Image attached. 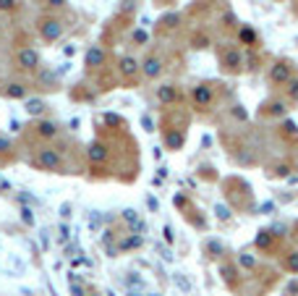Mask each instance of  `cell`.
<instances>
[{
    "instance_id": "8992f818",
    "label": "cell",
    "mask_w": 298,
    "mask_h": 296,
    "mask_svg": "<svg viewBox=\"0 0 298 296\" xmlns=\"http://www.w3.org/2000/svg\"><path fill=\"white\" fill-rule=\"evenodd\" d=\"M139 68H141V63L136 58H131V55H123V58L118 60V71L123 74L126 79H134L136 74H139Z\"/></svg>"
},
{
    "instance_id": "cb8c5ba5",
    "label": "cell",
    "mask_w": 298,
    "mask_h": 296,
    "mask_svg": "<svg viewBox=\"0 0 298 296\" xmlns=\"http://www.w3.org/2000/svg\"><path fill=\"white\" fill-rule=\"evenodd\" d=\"M288 100L298 102V79H290L288 81Z\"/></svg>"
},
{
    "instance_id": "e0dca14e",
    "label": "cell",
    "mask_w": 298,
    "mask_h": 296,
    "mask_svg": "<svg viewBox=\"0 0 298 296\" xmlns=\"http://www.w3.org/2000/svg\"><path fill=\"white\" fill-rule=\"evenodd\" d=\"M238 37H241V42H243V45H249V48H251V45H256V32H254L251 26H241Z\"/></svg>"
},
{
    "instance_id": "83f0119b",
    "label": "cell",
    "mask_w": 298,
    "mask_h": 296,
    "mask_svg": "<svg viewBox=\"0 0 298 296\" xmlns=\"http://www.w3.org/2000/svg\"><path fill=\"white\" fill-rule=\"evenodd\" d=\"M215 212H217V218H223V220H228V218H230V210H228L225 204H217V207H215Z\"/></svg>"
},
{
    "instance_id": "f1b7e54d",
    "label": "cell",
    "mask_w": 298,
    "mask_h": 296,
    "mask_svg": "<svg viewBox=\"0 0 298 296\" xmlns=\"http://www.w3.org/2000/svg\"><path fill=\"white\" fill-rule=\"evenodd\" d=\"M21 218H24V223H26V225H34V218H32V210H29V207L21 210Z\"/></svg>"
},
{
    "instance_id": "d590c367",
    "label": "cell",
    "mask_w": 298,
    "mask_h": 296,
    "mask_svg": "<svg viewBox=\"0 0 298 296\" xmlns=\"http://www.w3.org/2000/svg\"><path fill=\"white\" fill-rule=\"evenodd\" d=\"M157 252H160V254H162V257H165V260H167V262H170V260H173V254H170V252H167V249H165V247H160V244H157Z\"/></svg>"
},
{
    "instance_id": "7bdbcfd3",
    "label": "cell",
    "mask_w": 298,
    "mask_h": 296,
    "mask_svg": "<svg viewBox=\"0 0 298 296\" xmlns=\"http://www.w3.org/2000/svg\"><path fill=\"white\" fill-rule=\"evenodd\" d=\"M87 296H92V294H87Z\"/></svg>"
},
{
    "instance_id": "4316f807",
    "label": "cell",
    "mask_w": 298,
    "mask_h": 296,
    "mask_svg": "<svg viewBox=\"0 0 298 296\" xmlns=\"http://www.w3.org/2000/svg\"><path fill=\"white\" fill-rule=\"evenodd\" d=\"M238 265H241V268H246V270H251V268H254V257H251V254H241L238 257Z\"/></svg>"
},
{
    "instance_id": "3957f363",
    "label": "cell",
    "mask_w": 298,
    "mask_h": 296,
    "mask_svg": "<svg viewBox=\"0 0 298 296\" xmlns=\"http://www.w3.org/2000/svg\"><path fill=\"white\" fill-rule=\"evenodd\" d=\"M40 34H42L45 42H55L63 37V24H60L58 19H45L40 24Z\"/></svg>"
},
{
    "instance_id": "8d00e7d4",
    "label": "cell",
    "mask_w": 298,
    "mask_h": 296,
    "mask_svg": "<svg viewBox=\"0 0 298 296\" xmlns=\"http://www.w3.org/2000/svg\"><path fill=\"white\" fill-rule=\"evenodd\" d=\"M47 5H50V8H63L66 0H47Z\"/></svg>"
},
{
    "instance_id": "484cf974",
    "label": "cell",
    "mask_w": 298,
    "mask_h": 296,
    "mask_svg": "<svg viewBox=\"0 0 298 296\" xmlns=\"http://www.w3.org/2000/svg\"><path fill=\"white\" fill-rule=\"evenodd\" d=\"M282 131H285L288 136H293V139H298V126L293 123V121H285V123H282Z\"/></svg>"
},
{
    "instance_id": "44dd1931",
    "label": "cell",
    "mask_w": 298,
    "mask_h": 296,
    "mask_svg": "<svg viewBox=\"0 0 298 296\" xmlns=\"http://www.w3.org/2000/svg\"><path fill=\"white\" fill-rule=\"evenodd\" d=\"M267 113H270V116H285V102H282V100H275L272 105H270V110H267Z\"/></svg>"
},
{
    "instance_id": "7c38bea8",
    "label": "cell",
    "mask_w": 298,
    "mask_h": 296,
    "mask_svg": "<svg viewBox=\"0 0 298 296\" xmlns=\"http://www.w3.org/2000/svg\"><path fill=\"white\" fill-rule=\"evenodd\" d=\"M105 157H108V149H105V144L94 142V144L89 147V160H92V163H105Z\"/></svg>"
},
{
    "instance_id": "52a82bcc",
    "label": "cell",
    "mask_w": 298,
    "mask_h": 296,
    "mask_svg": "<svg viewBox=\"0 0 298 296\" xmlns=\"http://www.w3.org/2000/svg\"><path fill=\"white\" fill-rule=\"evenodd\" d=\"M220 63H223L228 71H241L243 58H241V52H238V50H225L223 55H220Z\"/></svg>"
},
{
    "instance_id": "ab89813d",
    "label": "cell",
    "mask_w": 298,
    "mask_h": 296,
    "mask_svg": "<svg viewBox=\"0 0 298 296\" xmlns=\"http://www.w3.org/2000/svg\"><path fill=\"white\" fill-rule=\"evenodd\" d=\"M175 283H178V286H183V288H186V291H188V280L183 278V275H175Z\"/></svg>"
},
{
    "instance_id": "d4e9b609",
    "label": "cell",
    "mask_w": 298,
    "mask_h": 296,
    "mask_svg": "<svg viewBox=\"0 0 298 296\" xmlns=\"http://www.w3.org/2000/svg\"><path fill=\"white\" fill-rule=\"evenodd\" d=\"M194 48H196V50L209 48V37H207V34H196V37H194Z\"/></svg>"
},
{
    "instance_id": "277c9868",
    "label": "cell",
    "mask_w": 298,
    "mask_h": 296,
    "mask_svg": "<svg viewBox=\"0 0 298 296\" xmlns=\"http://www.w3.org/2000/svg\"><path fill=\"white\" fill-rule=\"evenodd\" d=\"M16 63H19V68H24V71H34V68L40 66V52L34 48H24L16 55Z\"/></svg>"
},
{
    "instance_id": "5bb4252c",
    "label": "cell",
    "mask_w": 298,
    "mask_h": 296,
    "mask_svg": "<svg viewBox=\"0 0 298 296\" xmlns=\"http://www.w3.org/2000/svg\"><path fill=\"white\" fill-rule=\"evenodd\" d=\"M24 108H26V113H29V116H42L47 105H45L42 100H37V97H34V100H26V102H24Z\"/></svg>"
},
{
    "instance_id": "6da1fadb",
    "label": "cell",
    "mask_w": 298,
    "mask_h": 296,
    "mask_svg": "<svg viewBox=\"0 0 298 296\" xmlns=\"http://www.w3.org/2000/svg\"><path fill=\"white\" fill-rule=\"evenodd\" d=\"M34 165H37V168H42V171H58L60 168V155L52 147H45V149L37 152Z\"/></svg>"
},
{
    "instance_id": "4fadbf2b",
    "label": "cell",
    "mask_w": 298,
    "mask_h": 296,
    "mask_svg": "<svg viewBox=\"0 0 298 296\" xmlns=\"http://www.w3.org/2000/svg\"><path fill=\"white\" fill-rule=\"evenodd\" d=\"M5 95H8L11 100H24V97H26V87L19 84V81H13V84L5 87Z\"/></svg>"
},
{
    "instance_id": "8fae6325",
    "label": "cell",
    "mask_w": 298,
    "mask_h": 296,
    "mask_svg": "<svg viewBox=\"0 0 298 296\" xmlns=\"http://www.w3.org/2000/svg\"><path fill=\"white\" fill-rule=\"evenodd\" d=\"M102 60H105V50H102V48H97V45H94V48L87 50V66H89V68L99 66Z\"/></svg>"
},
{
    "instance_id": "9a60e30c",
    "label": "cell",
    "mask_w": 298,
    "mask_h": 296,
    "mask_svg": "<svg viewBox=\"0 0 298 296\" xmlns=\"http://www.w3.org/2000/svg\"><path fill=\"white\" fill-rule=\"evenodd\" d=\"M165 147L167 149H181L183 147V134L181 131H170L165 136Z\"/></svg>"
},
{
    "instance_id": "e575fe53",
    "label": "cell",
    "mask_w": 298,
    "mask_h": 296,
    "mask_svg": "<svg viewBox=\"0 0 298 296\" xmlns=\"http://www.w3.org/2000/svg\"><path fill=\"white\" fill-rule=\"evenodd\" d=\"M134 40H136V42H147V32H141V29H136V32H134Z\"/></svg>"
},
{
    "instance_id": "74e56055",
    "label": "cell",
    "mask_w": 298,
    "mask_h": 296,
    "mask_svg": "<svg viewBox=\"0 0 298 296\" xmlns=\"http://www.w3.org/2000/svg\"><path fill=\"white\" fill-rule=\"evenodd\" d=\"M262 212H264V215H272V212H275V204H272V202L262 204Z\"/></svg>"
},
{
    "instance_id": "60d3db41",
    "label": "cell",
    "mask_w": 298,
    "mask_h": 296,
    "mask_svg": "<svg viewBox=\"0 0 298 296\" xmlns=\"http://www.w3.org/2000/svg\"><path fill=\"white\" fill-rule=\"evenodd\" d=\"M5 147H8V142H5V139H0V152H3Z\"/></svg>"
},
{
    "instance_id": "d6986e66",
    "label": "cell",
    "mask_w": 298,
    "mask_h": 296,
    "mask_svg": "<svg viewBox=\"0 0 298 296\" xmlns=\"http://www.w3.org/2000/svg\"><path fill=\"white\" fill-rule=\"evenodd\" d=\"M136 247H141V236L136 233V236H131V239H126V241H120L118 244V249L120 252H128V249H136Z\"/></svg>"
},
{
    "instance_id": "603a6c76",
    "label": "cell",
    "mask_w": 298,
    "mask_h": 296,
    "mask_svg": "<svg viewBox=\"0 0 298 296\" xmlns=\"http://www.w3.org/2000/svg\"><path fill=\"white\" fill-rule=\"evenodd\" d=\"M220 275H223L228 283H233V280H235V268H233V265H223V268H220Z\"/></svg>"
},
{
    "instance_id": "f35d334b",
    "label": "cell",
    "mask_w": 298,
    "mask_h": 296,
    "mask_svg": "<svg viewBox=\"0 0 298 296\" xmlns=\"http://www.w3.org/2000/svg\"><path fill=\"white\" fill-rule=\"evenodd\" d=\"M13 3H16V0H0V8L8 11V8H13Z\"/></svg>"
},
{
    "instance_id": "b9f144b4",
    "label": "cell",
    "mask_w": 298,
    "mask_h": 296,
    "mask_svg": "<svg viewBox=\"0 0 298 296\" xmlns=\"http://www.w3.org/2000/svg\"><path fill=\"white\" fill-rule=\"evenodd\" d=\"M296 42H298V37H296Z\"/></svg>"
},
{
    "instance_id": "ac0fdd59",
    "label": "cell",
    "mask_w": 298,
    "mask_h": 296,
    "mask_svg": "<svg viewBox=\"0 0 298 296\" xmlns=\"http://www.w3.org/2000/svg\"><path fill=\"white\" fill-rule=\"evenodd\" d=\"M254 244H256L259 249H270V247H272V231H259Z\"/></svg>"
},
{
    "instance_id": "7a4b0ae2",
    "label": "cell",
    "mask_w": 298,
    "mask_h": 296,
    "mask_svg": "<svg viewBox=\"0 0 298 296\" xmlns=\"http://www.w3.org/2000/svg\"><path fill=\"white\" fill-rule=\"evenodd\" d=\"M290 76H293V66L288 60H277L272 68H270V81L272 84H288Z\"/></svg>"
},
{
    "instance_id": "5b68a950",
    "label": "cell",
    "mask_w": 298,
    "mask_h": 296,
    "mask_svg": "<svg viewBox=\"0 0 298 296\" xmlns=\"http://www.w3.org/2000/svg\"><path fill=\"white\" fill-rule=\"evenodd\" d=\"M194 102L199 105V108H209L212 102H215V92H212V87L209 84H199V87H194Z\"/></svg>"
},
{
    "instance_id": "30bf717a",
    "label": "cell",
    "mask_w": 298,
    "mask_h": 296,
    "mask_svg": "<svg viewBox=\"0 0 298 296\" xmlns=\"http://www.w3.org/2000/svg\"><path fill=\"white\" fill-rule=\"evenodd\" d=\"M157 100L162 102V105H173V102H175V87H173V84L157 87Z\"/></svg>"
},
{
    "instance_id": "9c48e42d",
    "label": "cell",
    "mask_w": 298,
    "mask_h": 296,
    "mask_svg": "<svg viewBox=\"0 0 298 296\" xmlns=\"http://www.w3.org/2000/svg\"><path fill=\"white\" fill-rule=\"evenodd\" d=\"M58 123L55 121H40V123H37V134L42 136V139H55L58 136Z\"/></svg>"
},
{
    "instance_id": "1f68e13d",
    "label": "cell",
    "mask_w": 298,
    "mask_h": 296,
    "mask_svg": "<svg viewBox=\"0 0 298 296\" xmlns=\"http://www.w3.org/2000/svg\"><path fill=\"white\" fill-rule=\"evenodd\" d=\"M223 21H225V26H235V13H233V11H228L225 16H223Z\"/></svg>"
},
{
    "instance_id": "836d02e7",
    "label": "cell",
    "mask_w": 298,
    "mask_h": 296,
    "mask_svg": "<svg viewBox=\"0 0 298 296\" xmlns=\"http://www.w3.org/2000/svg\"><path fill=\"white\" fill-rule=\"evenodd\" d=\"M288 173H290V168H288V165H277V168H275V176H288Z\"/></svg>"
},
{
    "instance_id": "4dcf8cb0",
    "label": "cell",
    "mask_w": 298,
    "mask_h": 296,
    "mask_svg": "<svg viewBox=\"0 0 298 296\" xmlns=\"http://www.w3.org/2000/svg\"><path fill=\"white\" fill-rule=\"evenodd\" d=\"M233 116L238 118V121H246V118H249V116H246V110H243L241 105H235V108H233Z\"/></svg>"
},
{
    "instance_id": "7402d4cb",
    "label": "cell",
    "mask_w": 298,
    "mask_h": 296,
    "mask_svg": "<svg viewBox=\"0 0 298 296\" xmlns=\"http://www.w3.org/2000/svg\"><path fill=\"white\" fill-rule=\"evenodd\" d=\"M136 8H139V0H123L120 3V16H126V13H131Z\"/></svg>"
},
{
    "instance_id": "ffe728a7",
    "label": "cell",
    "mask_w": 298,
    "mask_h": 296,
    "mask_svg": "<svg viewBox=\"0 0 298 296\" xmlns=\"http://www.w3.org/2000/svg\"><path fill=\"white\" fill-rule=\"evenodd\" d=\"M285 270H288V272H293V275L298 272V252H293V254H288V257H285Z\"/></svg>"
},
{
    "instance_id": "ba28073f",
    "label": "cell",
    "mask_w": 298,
    "mask_h": 296,
    "mask_svg": "<svg viewBox=\"0 0 298 296\" xmlns=\"http://www.w3.org/2000/svg\"><path fill=\"white\" fill-rule=\"evenodd\" d=\"M141 74H144L147 79H157L160 74H162V60L155 58V55H149V58L141 63Z\"/></svg>"
},
{
    "instance_id": "2e32d148",
    "label": "cell",
    "mask_w": 298,
    "mask_h": 296,
    "mask_svg": "<svg viewBox=\"0 0 298 296\" xmlns=\"http://www.w3.org/2000/svg\"><path fill=\"white\" fill-rule=\"evenodd\" d=\"M37 79H40V84H45V89H55V81H58L55 71H40Z\"/></svg>"
},
{
    "instance_id": "d6a6232c",
    "label": "cell",
    "mask_w": 298,
    "mask_h": 296,
    "mask_svg": "<svg viewBox=\"0 0 298 296\" xmlns=\"http://www.w3.org/2000/svg\"><path fill=\"white\" fill-rule=\"evenodd\" d=\"M175 21H178V16H175V13H170V16H165V19H162V24L170 29V26H175Z\"/></svg>"
},
{
    "instance_id": "f546056e",
    "label": "cell",
    "mask_w": 298,
    "mask_h": 296,
    "mask_svg": "<svg viewBox=\"0 0 298 296\" xmlns=\"http://www.w3.org/2000/svg\"><path fill=\"white\" fill-rule=\"evenodd\" d=\"M296 294H298V280H290L285 288V296H296Z\"/></svg>"
}]
</instances>
